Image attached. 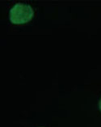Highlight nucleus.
Returning a JSON list of instances; mask_svg holds the SVG:
<instances>
[{
	"label": "nucleus",
	"instance_id": "obj_1",
	"mask_svg": "<svg viewBox=\"0 0 101 127\" xmlns=\"http://www.w3.org/2000/svg\"><path fill=\"white\" fill-rule=\"evenodd\" d=\"M34 14V10L30 5L17 2L10 9L9 19L12 23L21 24L30 21Z\"/></svg>",
	"mask_w": 101,
	"mask_h": 127
},
{
	"label": "nucleus",
	"instance_id": "obj_2",
	"mask_svg": "<svg viewBox=\"0 0 101 127\" xmlns=\"http://www.w3.org/2000/svg\"><path fill=\"white\" fill-rule=\"evenodd\" d=\"M99 107L100 110L101 111V100H100V101H99Z\"/></svg>",
	"mask_w": 101,
	"mask_h": 127
}]
</instances>
